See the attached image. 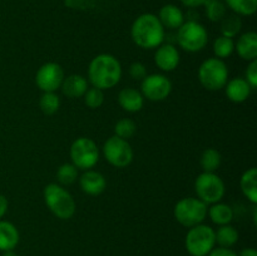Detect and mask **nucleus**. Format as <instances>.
Instances as JSON below:
<instances>
[{"label": "nucleus", "instance_id": "obj_24", "mask_svg": "<svg viewBox=\"0 0 257 256\" xmlns=\"http://www.w3.org/2000/svg\"><path fill=\"white\" fill-rule=\"evenodd\" d=\"M241 28H242V20H241L240 15L235 14V13L226 14L221 20V33L223 37L235 38L240 33Z\"/></svg>", "mask_w": 257, "mask_h": 256}, {"label": "nucleus", "instance_id": "obj_28", "mask_svg": "<svg viewBox=\"0 0 257 256\" xmlns=\"http://www.w3.org/2000/svg\"><path fill=\"white\" fill-rule=\"evenodd\" d=\"M233 50H235V43H233L232 38L221 35V37L216 38L215 42H213V53L218 59L230 57Z\"/></svg>", "mask_w": 257, "mask_h": 256}, {"label": "nucleus", "instance_id": "obj_32", "mask_svg": "<svg viewBox=\"0 0 257 256\" xmlns=\"http://www.w3.org/2000/svg\"><path fill=\"white\" fill-rule=\"evenodd\" d=\"M83 97H84L85 105L90 109H97L104 102V93H103L102 89L95 87L87 89Z\"/></svg>", "mask_w": 257, "mask_h": 256}, {"label": "nucleus", "instance_id": "obj_26", "mask_svg": "<svg viewBox=\"0 0 257 256\" xmlns=\"http://www.w3.org/2000/svg\"><path fill=\"white\" fill-rule=\"evenodd\" d=\"M225 3L227 8L240 17H250L257 10V0H225Z\"/></svg>", "mask_w": 257, "mask_h": 256}, {"label": "nucleus", "instance_id": "obj_19", "mask_svg": "<svg viewBox=\"0 0 257 256\" xmlns=\"http://www.w3.org/2000/svg\"><path fill=\"white\" fill-rule=\"evenodd\" d=\"M60 89H62L63 94L67 95L68 98H80L84 95L88 89L87 79L80 74H72L67 78L64 77Z\"/></svg>", "mask_w": 257, "mask_h": 256}, {"label": "nucleus", "instance_id": "obj_5", "mask_svg": "<svg viewBox=\"0 0 257 256\" xmlns=\"http://www.w3.org/2000/svg\"><path fill=\"white\" fill-rule=\"evenodd\" d=\"M177 222L185 227H193L203 222L207 216V205L200 198L186 197L178 201L173 210Z\"/></svg>", "mask_w": 257, "mask_h": 256}, {"label": "nucleus", "instance_id": "obj_20", "mask_svg": "<svg viewBox=\"0 0 257 256\" xmlns=\"http://www.w3.org/2000/svg\"><path fill=\"white\" fill-rule=\"evenodd\" d=\"M19 243V231L8 221H0V250H14Z\"/></svg>", "mask_w": 257, "mask_h": 256}, {"label": "nucleus", "instance_id": "obj_8", "mask_svg": "<svg viewBox=\"0 0 257 256\" xmlns=\"http://www.w3.org/2000/svg\"><path fill=\"white\" fill-rule=\"evenodd\" d=\"M70 158L78 170H90L99 160V150L94 141L90 138H77L70 146Z\"/></svg>", "mask_w": 257, "mask_h": 256}, {"label": "nucleus", "instance_id": "obj_21", "mask_svg": "<svg viewBox=\"0 0 257 256\" xmlns=\"http://www.w3.org/2000/svg\"><path fill=\"white\" fill-rule=\"evenodd\" d=\"M240 186L245 197H247V200L253 205L257 203V170L255 167L243 172L241 176Z\"/></svg>", "mask_w": 257, "mask_h": 256}, {"label": "nucleus", "instance_id": "obj_35", "mask_svg": "<svg viewBox=\"0 0 257 256\" xmlns=\"http://www.w3.org/2000/svg\"><path fill=\"white\" fill-rule=\"evenodd\" d=\"M207 256H237V253L228 247H218L213 248Z\"/></svg>", "mask_w": 257, "mask_h": 256}, {"label": "nucleus", "instance_id": "obj_15", "mask_svg": "<svg viewBox=\"0 0 257 256\" xmlns=\"http://www.w3.org/2000/svg\"><path fill=\"white\" fill-rule=\"evenodd\" d=\"M158 19L165 29L176 30L185 23V15L182 10L173 4L163 5L158 13Z\"/></svg>", "mask_w": 257, "mask_h": 256}, {"label": "nucleus", "instance_id": "obj_25", "mask_svg": "<svg viewBox=\"0 0 257 256\" xmlns=\"http://www.w3.org/2000/svg\"><path fill=\"white\" fill-rule=\"evenodd\" d=\"M205 12L208 19L213 23L222 20V18L227 14V5L225 0H205Z\"/></svg>", "mask_w": 257, "mask_h": 256}, {"label": "nucleus", "instance_id": "obj_18", "mask_svg": "<svg viewBox=\"0 0 257 256\" xmlns=\"http://www.w3.org/2000/svg\"><path fill=\"white\" fill-rule=\"evenodd\" d=\"M118 103L124 110L130 113L140 112L143 108V95L136 88H123L118 94Z\"/></svg>", "mask_w": 257, "mask_h": 256}, {"label": "nucleus", "instance_id": "obj_4", "mask_svg": "<svg viewBox=\"0 0 257 256\" xmlns=\"http://www.w3.org/2000/svg\"><path fill=\"white\" fill-rule=\"evenodd\" d=\"M198 79L200 83L207 90H220L225 88L228 80V69L222 59L218 58H208L198 69Z\"/></svg>", "mask_w": 257, "mask_h": 256}, {"label": "nucleus", "instance_id": "obj_12", "mask_svg": "<svg viewBox=\"0 0 257 256\" xmlns=\"http://www.w3.org/2000/svg\"><path fill=\"white\" fill-rule=\"evenodd\" d=\"M64 79V72L57 63H45L38 69L35 75V83L43 92H55L62 85Z\"/></svg>", "mask_w": 257, "mask_h": 256}, {"label": "nucleus", "instance_id": "obj_22", "mask_svg": "<svg viewBox=\"0 0 257 256\" xmlns=\"http://www.w3.org/2000/svg\"><path fill=\"white\" fill-rule=\"evenodd\" d=\"M208 216H210L211 221L218 226L228 225L233 218V210L231 206L226 205V203H213L207 210Z\"/></svg>", "mask_w": 257, "mask_h": 256}, {"label": "nucleus", "instance_id": "obj_9", "mask_svg": "<svg viewBox=\"0 0 257 256\" xmlns=\"http://www.w3.org/2000/svg\"><path fill=\"white\" fill-rule=\"evenodd\" d=\"M195 191L197 197L207 203H217L225 196V183L215 172H203L196 178Z\"/></svg>", "mask_w": 257, "mask_h": 256}, {"label": "nucleus", "instance_id": "obj_1", "mask_svg": "<svg viewBox=\"0 0 257 256\" xmlns=\"http://www.w3.org/2000/svg\"><path fill=\"white\" fill-rule=\"evenodd\" d=\"M122 77V67L114 55L103 54L93 58L88 68V78L93 87L99 89H109L119 83Z\"/></svg>", "mask_w": 257, "mask_h": 256}, {"label": "nucleus", "instance_id": "obj_13", "mask_svg": "<svg viewBox=\"0 0 257 256\" xmlns=\"http://www.w3.org/2000/svg\"><path fill=\"white\" fill-rule=\"evenodd\" d=\"M155 63L163 72H172L180 64V53L172 44H161L155 54Z\"/></svg>", "mask_w": 257, "mask_h": 256}, {"label": "nucleus", "instance_id": "obj_38", "mask_svg": "<svg viewBox=\"0 0 257 256\" xmlns=\"http://www.w3.org/2000/svg\"><path fill=\"white\" fill-rule=\"evenodd\" d=\"M238 256H257V251L255 248H251V247L243 248Z\"/></svg>", "mask_w": 257, "mask_h": 256}, {"label": "nucleus", "instance_id": "obj_7", "mask_svg": "<svg viewBox=\"0 0 257 256\" xmlns=\"http://www.w3.org/2000/svg\"><path fill=\"white\" fill-rule=\"evenodd\" d=\"M185 243L191 256H207L215 248V230L202 223L193 226L186 235Z\"/></svg>", "mask_w": 257, "mask_h": 256}, {"label": "nucleus", "instance_id": "obj_2", "mask_svg": "<svg viewBox=\"0 0 257 256\" xmlns=\"http://www.w3.org/2000/svg\"><path fill=\"white\" fill-rule=\"evenodd\" d=\"M165 28L157 15L146 13L133 22L131 35L136 44L143 49H153L160 47L165 40Z\"/></svg>", "mask_w": 257, "mask_h": 256}, {"label": "nucleus", "instance_id": "obj_3", "mask_svg": "<svg viewBox=\"0 0 257 256\" xmlns=\"http://www.w3.org/2000/svg\"><path fill=\"white\" fill-rule=\"evenodd\" d=\"M48 208L60 220H69L75 213V201L73 196L57 183H49L43 191Z\"/></svg>", "mask_w": 257, "mask_h": 256}, {"label": "nucleus", "instance_id": "obj_33", "mask_svg": "<svg viewBox=\"0 0 257 256\" xmlns=\"http://www.w3.org/2000/svg\"><path fill=\"white\" fill-rule=\"evenodd\" d=\"M130 75L135 80H143L147 77V68L143 63L135 62L130 67Z\"/></svg>", "mask_w": 257, "mask_h": 256}, {"label": "nucleus", "instance_id": "obj_29", "mask_svg": "<svg viewBox=\"0 0 257 256\" xmlns=\"http://www.w3.org/2000/svg\"><path fill=\"white\" fill-rule=\"evenodd\" d=\"M39 107L44 114H54L60 107L59 97L55 94V92H44L39 99Z\"/></svg>", "mask_w": 257, "mask_h": 256}, {"label": "nucleus", "instance_id": "obj_36", "mask_svg": "<svg viewBox=\"0 0 257 256\" xmlns=\"http://www.w3.org/2000/svg\"><path fill=\"white\" fill-rule=\"evenodd\" d=\"M180 2L190 9H196V8L203 7V4H205V0H180Z\"/></svg>", "mask_w": 257, "mask_h": 256}, {"label": "nucleus", "instance_id": "obj_31", "mask_svg": "<svg viewBox=\"0 0 257 256\" xmlns=\"http://www.w3.org/2000/svg\"><path fill=\"white\" fill-rule=\"evenodd\" d=\"M137 132V125L130 118H123V119L118 120L114 125V133L117 137L123 138V140H128L132 138Z\"/></svg>", "mask_w": 257, "mask_h": 256}, {"label": "nucleus", "instance_id": "obj_34", "mask_svg": "<svg viewBox=\"0 0 257 256\" xmlns=\"http://www.w3.org/2000/svg\"><path fill=\"white\" fill-rule=\"evenodd\" d=\"M246 82L250 84L252 89L257 87V62L252 60L246 69Z\"/></svg>", "mask_w": 257, "mask_h": 256}, {"label": "nucleus", "instance_id": "obj_23", "mask_svg": "<svg viewBox=\"0 0 257 256\" xmlns=\"http://www.w3.org/2000/svg\"><path fill=\"white\" fill-rule=\"evenodd\" d=\"M216 242L220 245V247H228L235 245L238 240V232L233 226L222 225L220 226L217 231H215Z\"/></svg>", "mask_w": 257, "mask_h": 256}, {"label": "nucleus", "instance_id": "obj_37", "mask_svg": "<svg viewBox=\"0 0 257 256\" xmlns=\"http://www.w3.org/2000/svg\"><path fill=\"white\" fill-rule=\"evenodd\" d=\"M7 211H8V200L5 196H3L2 193H0V218L7 213Z\"/></svg>", "mask_w": 257, "mask_h": 256}, {"label": "nucleus", "instance_id": "obj_17", "mask_svg": "<svg viewBox=\"0 0 257 256\" xmlns=\"http://www.w3.org/2000/svg\"><path fill=\"white\" fill-rule=\"evenodd\" d=\"M235 49L240 58L247 62H252L257 58V34L255 32H247L238 38Z\"/></svg>", "mask_w": 257, "mask_h": 256}, {"label": "nucleus", "instance_id": "obj_10", "mask_svg": "<svg viewBox=\"0 0 257 256\" xmlns=\"http://www.w3.org/2000/svg\"><path fill=\"white\" fill-rule=\"evenodd\" d=\"M103 155L108 163L117 168H124L133 160V150L127 140L112 136L103 145Z\"/></svg>", "mask_w": 257, "mask_h": 256}, {"label": "nucleus", "instance_id": "obj_6", "mask_svg": "<svg viewBox=\"0 0 257 256\" xmlns=\"http://www.w3.org/2000/svg\"><path fill=\"white\" fill-rule=\"evenodd\" d=\"M176 40L183 50L196 53L207 45L208 34L206 28L198 22H186L177 29Z\"/></svg>", "mask_w": 257, "mask_h": 256}, {"label": "nucleus", "instance_id": "obj_30", "mask_svg": "<svg viewBox=\"0 0 257 256\" xmlns=\"http://www.w3.org/2000/svg\"><path fill=\"white\" fill-rule=\"evenodd\" d=\"M57 178L62 185H72L78 178V168L73 163H64L58 168Z\"/></svg>", "mask_w": 257, "mask_h": 256}, {"label": "nucleus", "instance_id": "obj_16", "mask_svg": "<svg viewBox=\"0 0 257 256\" xmlns=\"http://www.w3.org/2000/svg\"><path fill=\"white\" fill-rule=\"evenodd\" d=\"M226 95L233 103H242L250 97L252 88L243 78H233L225 85Z\"/></svg>", "mask_w": 257, "mask_h": 256}, {"label": "nucleus", "instance_id": "obj_39", "mask_svg": "<svg viewBox=\"0 0 257 256\" xmlns=\"http://www.w3.org/2000/svg\"><path fill=\"white\" fill-rule=\"evenodd\" d=\"M3 256H18V255L14 252V251L10 250V251H4V253H3Z\"/></svg>", "mask_w": 257, "mask_h": 256}, {"label": "nucleus", "instance_id": "obj_14", "mask_svg": "<svg viewBox=\"0 0 257 256\" xmlns=\"http://www.w3.org/2000/svg\"><path fill=\"white\" fill-rule=\"evenodd\" d=\"M80 188L84 193L90 196H98L105 190V182L104 176L98 171L87 170L79 178Z\"/></svg>", "mask_w": 257, "mask_h": 256}, {"label": "nucleus", "instance_id": "obj_11", "mask_svg": "<svg viewBox=\"0 0 257 256\" xmlns=\"http://www.w3.org/2000/svg\"><path fill=\"white\" fill-rule=\"evenodd\" d=\"M142 95L152 102H161L170 95L172 83L163 74L147 75L141 84Z\"/></svg>", "mask_w": 257, "mask_h": 256}, {"label": "nucleus", "instance_id": "obj_27", "mask_svg": "<svg viewBox=\"0 0 257 256\" xmlns=\"http://www.w3.org/2000/svg\"><path fill=\"white\" fill-rule=\"evenodd\" d=\"M201 167L203 172H215L221 165V155L215 148H207L201 155Z\"/></svg>", "mask_w": 257, "mask_h": 256}]
</instances>
